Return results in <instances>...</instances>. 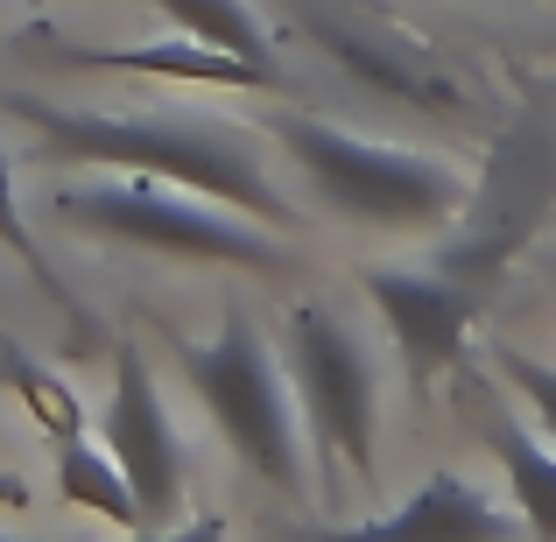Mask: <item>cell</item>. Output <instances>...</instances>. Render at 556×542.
<instances>
[{"instance_id":"cell-1","label":"cell","mask_w":556,"mask_h":542,"mask_svg":"<svg viewBox=\"0 0 556 542\" xmlns=\"http://www.w3.org/2000/svg\"><path fill=\"white\" fill-rule=\"evenodd\" d=\"M14 113L36 127L42 155H56V163L198 190V198H218L275 232L296 226V212L268 184V169H261L254 141L240 135V121H204V113H92V106H50V99H14Z\"/></svg>"},{"instance_id":"cell-2","label":"cell","mask_w":556,"mask_h":542,"mask_svg":"<svg viewBox=\"0 0 556 542\" xmlns=\"http://www.w3.org/2000/svg\"><path fill=\"white\" fill-rule=\"evenodd\" d=\"M282 155L303 169V184L345 212L353 226H380V232H437L444 218L465 212L472 184L451 163L416 149H388V141H359L345 127L317 121V113H282L275 121Z\"/></svg>"},{"instance_id":"cell-3","label":"cell","mask_w":556,"mask_h":542,"mask_svg":"<svg viewBox=\"0 0 556 542\" xmlns=\"http://www.w3.org/2000/svg\"><path fill=\"white\" fill-rule=\"evenodd\" d=\"M198 394V408L212 416V430L254 465L268 487H282L289 501H311V451H303V408L296 388H282L268 339L254 331V317L232 311L218 331L169 345Z\"/></svg>"},{"instance_id":"cell-4","label":"cell","mask_w":556,"mask_h":542,"mask_svg":"<svg viewBox=\"0 0 556 542\" xmlns=\"http://www.w3.org/2000/svg\"><path fill=\"white\" fill-rule=\"evenodd\" d=\"M56 212L71 218L78 232L113 247H141V254H169V261H212V268H247V275H289V247L275 240V226L232 212L218 198H198V190L177 184H85L64 190Z\"/></svg>"},{"instance_id":"cell-5","label":"cell","mask_w":556,"mask_h":542,"mask_svg":"<svg viewBox=\"0 0 556 542\" xmlns=\"http://www.w3.org/2000/svg\"><path fill=\"white\" fill-rule=\"evenodd\" d=\"M289 388H296V408H303V430H311L317 458L331 472L345 465L359 487H374V458H380L374 353L325 303H296L289 311Z\"/></svg>"},{"instance_id":"cell-6","label":"cell","mask_w":556,"mask_h":542,"mask_svg":"<svg viewBox=\"0 0 556 542\" xmlns=\"http://www.w3.org/2000/svg\"><path fill=\"white\" fill-rule=\"evenodd\" d=\"M99 437L121 458L127 487L141 501V529H169L184 515V437L155 388V366L135 339L113 345V388L99 402Z\"/></svg>"},{"instance_id":"cell-7","label":"cell","mask_w":556,"mask_h":542,"mask_svg":"<svg viewBox=\"0 0 556 542\" xmlns=\"http://www.w3.org/2000/svg\"><path fill=\"white\" fill-rule=\"evenodd\" d=\"M359 289L374 297L380 325L394 331V353H402V374L416 394H430L451 366L465 360V339H472L479 297L451 275H422V268H367Z\"/></svg>"},{"instance_id":"cell-8","label":"cell","mask_w":556,"mask_h":542,"mask_svg":"<svg viewBox=\"0 0 556 542\" xmlns=\"http://www.w3.org/2000/svg\"><path fill=\"white\" fill-rule=\"evenodd\" d=\"M507 535H515V521L501 501H486L465 472H430L394 515L353 521V529H303L296 542H507Z\"/></svg>"},{"instance_id":"cell-9","label":"cell","mask_w":556,"mask_h":542,"mask_svg":"<svg viewBox=\"0 0 556 542\" xmlns=\"http://www.w3.org/2000/svg\"><path fill=\"white\" fill-rule=\"evenodd\" d=\"M78 64L99 71H141V78H177V85H247V92H275V64H247L232 50H212V42H141V50H71Z\"/></svg>"},{"instance_id":"cell-10","label":"cell","mask_w":556,"mask_h":542,"mask_svg":"<svg viewBox=\"0 0 556 542\" xmlns=\"http://www.w3.org/2000/svg\"><path fill=\"white\" fill-rule=\"evenodd\" d=\"M56 501L85 507V515H106L113 529L141 535V501H135L121 458L106 451V437H99V430H78V437L56 444Z\"/></svg>"},{"instance_id":"cell-11","label":"cell","mask_w":556,"mask_h":542,"mask_svg":"<svg viewBox=\"0 0 556 542\" xmlns=\"http://www.w3.org/2000/svg\"><path fill=\"white\" fill-rule=\"evenodd\" d=\"M486 444L507 472V493H515V521L535 542H556V444L521 423H486Z\"/></svg>"},{"instance_id":"cell-12","label":"cell","mask_w":556,"mask_h":542,"mask_svg":"<svg viewBox=\"0 0 556 542\" xmlns=\"http://www.w3.org/2000/svg\"><path fill=\"white\" fill-rule=\"evenodd\" d=\"M0 380L14 388V402L36 416V430L50 437V444H64V437H78V430H92V423H99L56 366H36L22 345H8V339H0Z\"/></svg>"},{"instance_id":"cell-13","label":"cell","mask_w":556,"mask_h":542,"mask_svg":"<svg viewBox=\"0 0 556 542\" xmlns=\"http://www.w3.org/2000/svg\"><path fill=\"white\" fill-rule=\"evenodd\" d=\"M155 8H163V22L177 28V36H190V42L232 50V56H247V64H275L268 28H261V14L247 8V0H155Z\"/></svg>"},{"instance_id":"cell-14","label":"cell","mask_w":556,"mask_h":542,"mask_svg":"<svg viewBox=\"0 0 556 542\" xmlns=\"http://www.w3.org/2000/svg\"><path fill=\"white\" fill-rule=\"evenodd\" d=\"M0 247H8V254L28 268V282H36L42 297H50L56 311L71 317V331H92V317L78 311V297L64 289V275L50 268V254H42V247H36V232H28V218H22V198H14V163H8V149H0Z\"/></svg>"},{"instance_id":"cell-15","label":"cell","mask_w":556,"mask_h":542,"mask_svg":"<svg viewBox=\"0 0 556 542\" xmlns=\"http://www.w3.org/2000/svg\"><path fill=\"white\" fill-rule=\"evenodd\" d=\"M493 374H501L507 388H515L521 402L535 408L543 437L556 444V366H549V360H535V353H521V345H493Z\"/></svg>"},{"instance_id":"cell-16","label":"cell","mask_w":556,"mask_h":542,"mask_svg":"<svg viewBox=\"0 0 556 542\" xmlns=\"http://www.w3.org/2000/svg\"><path fill=\"white\" fill-rule=\"evenodd\" d=\"M135 542H232V535H226V521H218V515H190L184 529H141Z\"/></svg>"},{"instance_id":"cell-17","label":"cell","mask_w":556,"mask_h":542,"mask_svg":"<svg viewBox=\"0 0 556 542\" xmlns=\"http://www.w3.org/2000/svg\"><path fill=\"white\" fill-rule=\"evenodd\" d=\"M0 507H8V515H22V507H28V479L0 472Z\"/></svg>"},{"instance_id":"cell-18","label":"cell","mask_w":556,"mask_h":542,"mask_svg":"<svg viewBox=\"0 0 556 542\" xmlns=\"http://www.w3.org/2000/svg\"><path fill=\"white\" fill-rule=\"evenodd\" d=\"M0 542H36V535H0Z\"/></svg>"}]
</instances>
